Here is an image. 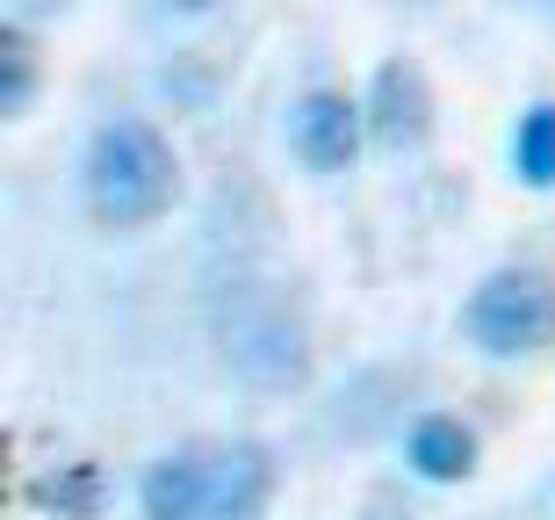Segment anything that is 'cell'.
Wrapping results in <instances>:
<instances>
[{
    "label": "cell",
    "mask_w": 555,
    "mask_h": 520,
    "mask_svg": "<svg viewBox=\"0 0 555 520\" xmlns=\"http://www.w3.org/2000/svg\"><path fill=\"white\" fill-rule=\"evenodd\" d=\"M274 499V456L260 441H217L209 448V499L203 520H260Z\"/></svg>",
    "instance_id": "cell-6"
},
{
    "label": "cell",
    "mask_w": 555,
    "mask_h": 520,
    "mask_svg": "<svg viewBox=\"0 0 555 520\" xmlns=\"http://www.w3.org/2000/svg\"><path fill=\"white\" fill-rule=\"evenodd\" d=\"M80 188H87V210H94L108 231H138V225H152V217L173 210V195H181V160H173V145H166L152 124L124 116V124L94 130Z\"/></svg>",
    "instance_id": "cell-2"
},
{
    "label": "cell",
    "mask_w": 555,
    "mask_h": 520,
    "mask_svg": "<svg viewBox=\"0 0 555 520\" xmlns=\"http://www.w3.org/2000/svg\"><path fill=\"white\" fill-rule=\"evenodd\" d=\"M462 333H469L483 354H498V362L555 347V275H541V268L483 275L476 296L462 304Z\"/></svg>",
    "instance_id": "cell-3"
},
{
    "label": "cell",
    "mask_w": 555,
    "mask_h": 520,
    "mask_svg": "<svg viewBox=\"0 0 555 520\" xmlns=\"http://www.w3.org/2000/svg\"><path fill=\"white\" fill-rule=\"evenodd\" d=\"M51 8H65V0H8V22H37V15H51Z\"/></svg>",
    "instance_id": "cell-12"
},
{
    "label": "cell",
    "mask_w": 555,
    "mask_h": 520,
    "mask_svg": "<svg viewBox=\"0 0 555 520\" xmlns=\"http://www.w3.org/2000/svg\"><path fill=\"white\" fill-rule=\"evenodd\" d=\"M513 167L527 188H555V102H534L513 130Z\"/></svg>",
    "instance_id": "cell-10"
},
{
    "label": "cell",
    "mask_w": 555,
    "mask_h": 520,
    "mask_svg": "<svg viewBox=\"0 0 555 520\" xmlns=\"http://www.w3.org/2000/svg\"><path fill=\"white\" fill-rule=\"evenodd\" d=\"M361 124H369V109H353L339 87H310L304 102H296V160L310 174H347L353 152H361Z\"/></svg>",
    "instance_id": "cell-5"
},
{
    "label": "cell",
    "mask_w": 555,
    "mask_h": 520,
    "mask_svg": "<svg viewBox=\"0 0 555 520\" xmlns=\"http://www.w3.org/2000/svg\"><path fill=\"white\" fill-rule=\"evenodd\" d=\"M173 8H209V0H173Z\"/></svg>",
    "instance_id": "cell-13"
},
{
    "label": "cell",
    "mask_w": 555,
    "mask_h": 520,
    "mask_svg": "<svg viewBox=\"0 0 555 520\" xmlns=\"http://www.w3.org/2000/svg\"><path fill=\"white\" fill-rule=\"evenodd\" d=\"M29 499H37L43 513H59V520H94L102 513V470H94V462H65V470L29 484Z\"/></svg>",
    "instance_id": "cell-9"
},
{
    "label": "cell",
    "mask_w": 555,
    "mask_h": 520,
    "mask_svg": "<svg viewBox=\"0 0 555 520\" xmlns=\"http://www.w3.org/2000/svg\"><path fill=\"white\" fill-rule=\"evenodd\" d=\"M404 456H412V470L426 484H462L476 470V434L462 427V419H418L412 427V441H404Z\"/></svg>",
    "instance_id": "cell-8"
},
{
    "label": "cell",
    "mask_w": 555,
    "mask_h": 520,
    "mask_svg": "<svg viewBox=\"0 0 555 520\" xmlns=\"http://www.w3.org/2000/svg\"><path fill=\"white\" fill-rule=\"evenodd\" d=\"M203 499H209V448L203 441L159 456L152 470H144V484H138L144 520H203Z\"/></svg>",
    "instance_id": "cell-7"
},
{
    "label": "cell",
    "mask_w": 555,
    "mask_h": 520,
    "mask_svg": "<svg viewBox=\"0 0 555 520\" xmlns=\"http://www.w3.org/2000/svg\"><path fill=\"white\" fill-rule=\"evenodd\" d=\"M369 138L383 152H418L433 138V80L418 59H383L369 80Z\"/></svg>",
    "instance_id": "cell-4"
},
{
    "label": "cell",
    "mask_w": 555,
    "mask_h": 520,
    "mask_svg": "<svg viewBox=\"0 0 555 520\" xmlns=\"http://www.w3.org/2000/svg\"><path fill=\"white\" fill-rule=\"evenodd\" d=\"M534 8H555V0H534Z\"/></svg>",
    "instance_id": "cell-14"
},
{
    "label": "cell",
    "mask_w": 555,
    "mask_h": 520,
    "mask_svg": "<svg viewBox=\"0 0 555 520\" xmlns=\"http://www.w3.org/2000/svg\"><path fill=\"white\" fill-rule=\"evenodd\" d=\"M209 326L224 369L253 391H296L310 376V326L282 282H224Z\"/></svg>",
    "instance_id": "cell-1"
},
{
    "label": "cell",
    "mask_w": 555,
    "mask_h": 520,
    "mask_svg": "<svg viewBox=\"0 0 555 520\" xmlns=\"http://www.w3.org/2000/svg\"><path fill=\"white\" fill-rule=\"evenodd\" d=\"M37 94V51H29V29L8 22L0 29V116H22Z\"/></svg>",
    "instance_id": "cell-11"
}]
</instances>
